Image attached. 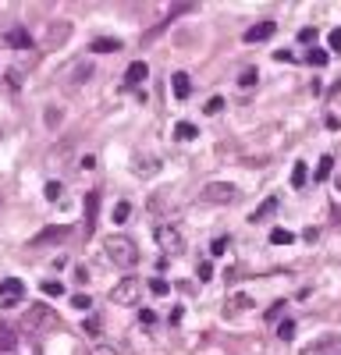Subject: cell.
I'll list each match as a JSON object with an SVG mask.
<instances>
[{"mask_svg": "<svg viewBox=\"0 0 341 355\" xmlns=\"http://www.w3.org/2000/svg\"><path fill=\"white\" fill-rule=\"evenodd\" d=\"M103 252H107V259H110L114 267H121V270H132L139 263V249L128 234H110V238L103 242Z\"/></svg>", "mask_w": 341, "mask_h": 355, "instance_id": "6da1fadb", "label": "cell"}, {"mask_svg": "<svg viewBox=\"0 0 341 355\" xmlns=\"http://www.w3.org/2000/svg\"><path fill=\"white\" fill-rule=\"evenodd\" d=\"M21 327H25L29 334H43V330H50V327H57V313H54L50 305H43V302H36V305H29V313H25V320H21Z\"/></svg>", "mask_w": 341, "mask_h": 355, "instance_id": "7a4b0ae2", "label": "cell"}, {"mask_svg": "<svg viewBox=\"0 0 341 355\" xmlns=\"http://www.w3.org/2000/svg\"><path fill=\"white\" fill-rule=\"evenodd\" d=\"M153 238H156V245H160L167 256H181V252H185V234H181L174 224H160V227L153 231Z\"/></svg>", "mask_w": 341, "mask_h": 355, "instance_id": "3957f363", "label": "cell"}, {"mask_svg": "<svg viewBox=\"0 0 341 355\" xmlns=\"http://www.w3.org/2000/svg\"><path fill=\"white\" fill-rule=\"evenodd\" d=\"M139 295H142V281H139V277H121V281L110 288V302H114V305H135Z\"/></svg>", "mask_w": 341, "mask_h": 355, "instance_id": "277c9868", "label": "cell"}, {"mask_svg": "<svg viewBox=\"0 0 341 355\" xmlns=\"http://www.w3.org/2000/svg\"><path fill=\"white\" fill-rule=\"evenodd\" d=\"M235 196H238V188L228 185V181H210V185L199 188V199L203 203H235Z\"/></svg>", "mask_w": 341, "mask_h": 355, "instance_id": "5b68a950", "label": "cell"}, {"mask_svg": "<svg viewBox=\"0 0 341 355\" xmlns=\"http://www.w3.org/2000/svg\"><path fill=\"white\" fill-rule=\"evenodd\" d=\"M21 295H25V288H21L18 277H4V281H0V309L21 305Z\"/></svg>", "mask_w": 341, "mask_h": 355, "instance_id": "8992f818", "label": "cell"}, {"mask_svg": "<svg viewBox=\"0 0 341 355\" xmlns=\"http://www.w3.org/2000/svg\"><path fill=\"white\" fill-rule=\"evenodd\" d=\"M341 352V334H320L313 345H306L302 355H338Z\"/></svg>", "mask_w": 341, "mask_h": 355, "instance_id": "52a82bcc", "label": "cell"}, {"mask_svg": "<svg viewBox=\"0 0 341 355\" xmlns=\"http://www.w3.org/2000/svg\"><path fill=\"white\" fill-rule=\"evenodd\" d=\"M274 32H277V25L274 21H260V25H253V29H245V43H263V39H270Z\"/></svg>", "mask_w": 341, "mask_h": 355, "instance_id": "ba28073f", "label": "cell"}, {"mask_svg": "<svg viewBox=\"0 0 341 355\" xmlns=\"http://www.w3.org/2000/svg\"><path fill=\"white\" fill-rule=\"evenodd\" d=\"M171 89H174L178 100H189V96H192V78H189L185 71H174V75H171Z\"/></svg>", "mask_w": 341, "mask_h": 355, "instance_id": "9c48e42d", "label": "cell"}, {"mask_svg": "<svg viewBox=\"0 0 341 355\" xmlns=\"http://www.w3.org/2000/svg\"><path fill=\"white\" fill-rule=\"evenodd\" d=\"M85 234L93 231V224H96V206H100V192H85Z\"/></svg>", "mask_w": 341, "mask_h": 355, "instance_id": "30bf717a", "label": "cell"}, {"mask_svg": "<svg viewBox=\"0 0 341 355\" xmlns=\"http://www.w3.org/2000/svg\"><path fill=\"white\" fill-rule=\"evenodd\" d=\"M146 75H149V64H146V61H132L128 71H125V82H128V85H139V82H146Z\"/></svg>", "mask_w": 341, "mask_h": 355, "instance_id": "8fae6325", "label": "cell"}, {"mask_svg": "<svg viewBox=\"0 0 341 355\" xmlns=\"http://www.w3.org/2000/svg\"><path fill=\"white\" fill-rule=\"evenodd\" d=\"M274 213H277V196H270L267 203H260L256 210L249 213V220H253V224H260V220H267V217H274Z\"/></svg>", "mask_w": 341, "mask_h": 355, "instance_id": "7c38bea8", "label": "cell"}, {"mask_svg": "<svg viewBox=\"0 0 341 355\" xmlns=\"http://www.w3.org/2000/svg\"><path fill=\"white\" fill-rule=\"evenodd\" d=\"M7 43H11V46H18V50H29V46H32V39H29V32H25V29H11V32H7Z\"/></svg>", "mask_w": 341, "mask_h": 355, "instance_id": "4fadbf2b", "label": "cell"}, {"mask_svg": "<svg viewBox=\"0 0 341 355\" xmlns=\"http://www.w3.org/2000/svg\"><path fill=\"white\" fill-rule=\"evenodd\" d=\"M174 135H178L181 142H192L196 135H199V128H196L192 121H178V125H174Z\"/></svg>", "mask_w": 341, "mask_h": 355, "instance_id": "5bb4252c", "label": "cell"}, {"mask_svg": "<svg viewBox=\"0 0 341 355\" xmlns=\"http://www.w3.org/2000/svg\"><path fill=\"white\" fill-rule=\"evenodd\" d=\"M306 181H309V167H306V163L299 160V163L291 167V188H302Z\"/></svg>", "mask_w": 341, "mask_h": 355, "instance_id": "9a60e30c", "label": "cell"}, {"mask_svg": "<svg viewBox=\"0 0 341 355\" xmlns=\"http://www.w3.org/2000/svg\"><path fill=\"white\" fill-rule=\"evenodd\" d=\"M253 305H256V302H253L249 295H231V298H228V309H231V313H245V309H253Z\"/></svg>", "mask_w": 341, "mask_h": 355, "instance_id": "2e32d148", "label": "cell"}, {"mask_svg": "<svg viewBox=\"0 0 341 355\" xmlns=\"http://www.w3.org/2000/svg\"><path fill=\"white\" fill-rule=\"evenodd\" d=\"M331 171H334V156H320V163H316V181H327L331 178Z\"/></svg>", "mask_w": 341, "mask_h": 355, "instance_id": "e0dca14e", "label": "cell"}, {"mask_svg": "<svg viewBox=\"0 0 341 355\" xmlns=\"http://www.w3.org/2000/svg\"><path fill=\"white\" fill-rule=\"evenodd\" d=\"M291 242H295V234L288 227H274L270 231V245H291Z\"/></svg>", "mask_w": 341, "mask_h": 355, "instance_id": "ac0fdd59", "label": "cell"}, {"mask_svg": "<svg viewBox=\"0 0 341 355\" xmlns=\"http://www.w3.org/2000/svg\"><path fill=\"white\" fill-rule=\"evenodd\" d=\"M93 50L96 54H114V50H121V39H93Z\"/></svg>", "mask_w": 341, "mask_h": 355, "instance_id": "d6986e66", "label": "cell"}, {"mask_svg": "<svg viewBox=\"0 0 341 355\" xmlns=\"http://www.w3.org/2000/svg\"><path fill=\"white\" fill-rule=\"evenodd\" d=\"M68 32H71V25H68V21H61V25H54V29H50V46H57V43H64V39H68Z\"/></svg>", "mask_w": 341, "mask_h": 355, "instance_id": "ffe728a7", "label": "cell"}, {"mask_svg": "<svg viewBox=\"0 0 341 355\" xmlns=\"http://www.w3.org/2000/svg\"><path fill=\"white\" fill-rule=\"evenodd\" d=\"M306 61H309V64H313V68H324V64H327V61H331V54H327V50H316V46H313V50H309V54H306Z\"/></svg>", "mask_w": 341, "mask_h": 355, "instance_id": "44dd1931", "label": "cell"}, {"mask_svg": "<svg viewBox=\"0 0 341 355\" xmlns=\"http://www.w3.org/2000/svg\"><path fill=\"white\" fill-rule=\"evenodd\" d=\"M277 338H281V341H291V338H295V320H281V323H277Z\"/></svg>", "mask_w": 341, "mask_h": 355, "instance_id": "7402d4cb", "label": "cell"}, {"mask_svg": "<svg viewBox=\"0 0 341 355\" xmlns=\"http://www.w3.org/2000/svg\"><path fill=\"white\" fill-rule=\"evenodd\" d=\"M61 192H64V188H61V181H47V185H43V196H47L50 203H57V199H61Z\"/></svg>", "mask_w": 341, "mask_h": 355, "instance_id": "603a6c76", "label": "cell"}, {"mask_svg": "<svg viewBox=\"0 0 341 355\" xmlns=\"http://www.w3.org/2000/svg\"><path fill=\"white\" fill-rule=\"evenodd\" d=\"M43 295L61 298V295H64V284H61V281H43Z\"/></svg>", "mask_w": 341, "mask_h": 355, "instance_id": "cb8c5ba5", "label": "cell"}, {"mask_svg": "<svg viewBox=\"0 0 341 355\" xmlns=\"http://www.w3.org/2000/svg\"><path fill=\"white\" fill-rule=\"evenodd\" d=\"M149 291H153V295H156V298H164V295H167V291H171V284L164 281V277H153V281H149Z\"/></svg>", "mask_w": 341, "mask_h": 355, "instance_id": "d4e9b609", "label": "cell"}, {"mask_svg": "<svg viewBox=\"0 0 341 355\" xmlns=\"http://www.w3.org/2000/svg\"><path fill=\"white\" fill-rule=\"evenodd\" d=\"M64 234H68V227H50V231H43V234H39L32 245H39V242H50V238H64Z\"/></svg>", "mask_w": 341, "mask_h": 355, "instance_id": "484cf974", "label": "cell"}, {"mask_svg": "<svg viewBox=\"0 0 341 355\" xmlns=\"http://www.w3.org/2000/svg\"><path fill=\"white\" fill-rule=\"evenodd\" d=\"M128 213H132L128 203H118V206H114V224H125V220H128Z\"/></svg>", "mask_w": 341, "mask_h": 355, "instance_id": "4316f807", "label": "cell"}, {"mask_svg": "<svg viewBox=\"0 0 341 355\" xmlns=\"http://www.w3.org/2000/svg\"><path fill=\"white\" fill-rule=\"evenodd\" d=\"M71 305H75V309H82V313H85V309H89V305H93V298H89V295H71Z\"/></svg>", "mask_w": 341, "mask_h": 355, "instance_id": "83f0119b", "label": "cell"}, {"mask_svg": "<svg viewBox=\"0 0 341 355\" xmlns=\"http://www.w3.org/2000/svg\"><path fill=\"white\" fill-rule=\"evenodd\" d=\"M0 348H14V334H11V327H0Z\"/></svg>", "mask_w": 341, "mask_h": 355, "instance_id": "f1b7e54d", "label": "cell"}, {"mask_svg": "<svg viewBox=\"0 0 341 355\" xmlns=\"http://www.w3.org/2000/svg\"><path fill=\"white\" fill-rule=\"evenodd\" d=\"M203 110H206V114H210V117H213V114H220V110H224V100H220V96H213V100L206 103Z\"/></svg>", "mask_w": 341, "mask_h": 355, "instance_id": "f546056e", "label": "cell"}, {"mask_svg": "<svg viewBox=\"0 0 341 355\" xmlns=\"http://www.w3.org/2000/svg\"><path fill=\"white\" fill-rule=\"evenodd\" d=\"M196 274H199V281H210V277H213V263H210V259H203Z\"/></svg>", "mask_w": 341, "mask_h": 355, "instance_id": "4dcf8cb0", "label": "cell"}, {"mask_svg": "<svg viewBox=\"0 0 341 355\" xmlns=\"http://www.w3.org/2000/svg\"><path fill=\"white\" fill-rule=\"evenodd\" d=\"M327 46H331V50H341V29H331V36H327Z\"/></svg>", "mask_w": 341, "mask_h": 355, "instance_id": "1f68e13d", "label": "cell"}, {"mask_svg": "<svg viewBox=\"0 0 341 355\" xmlns=\"http://www.w3.org/2000/svg\"><path fill=\"white\" fill-rule=\"evenodd\" d=\"M210 252H213V256H224V252H228V238H217V242L210 245Z\"/></svg>", "mask_w": 341, "mask_h": 355, "instance_id": "d6a6232c", "label": "cell"}, {"mask_svg": "<svg viewBox=\"0 0 341 355\" xmlns=\"http://www.w3.org/2000/svg\"><path fill=\"white\" fill-rule=\"evenodd\" d=\"M256 78H260V75H256V71L249 68V71H245V75H242V78H238V85H242V89H249V85H253Z\"/></svg>", "mask_w": 341, "mask_h": 355, "instance_id": "836d02e7", "label": "cell"}, {"mask_svg": "<svg viewBox=\"0 0 341 355\" xmlns=\"http://www.w3.org/2000/svg\"><path fill=\"white\" fill-rule=\"evenodd\" d=\"M309 39H316V29H299V43H309Z\"/></svg>", "mask_w": 341, "mask_h": 355, "instance_id": "e575fe53", "label": "cell"}, {"mask_svg": "<svg viewBox=\"0 0 341 355\" xmlns=\"http://www.w3.org/2000/svg\"><path fill=\"white\" fill-rule=\"evenodd\" d=\"M139 320L149 327V323H156V313H153V309H142V313H139Z\"/></svg>", "mask_w": 341, "mask_h": 355, "instance_id": "d590c367", "label": "cell"}, {"mask_svg": "<svg viewBox=\"0 0 341 355\" xmlns=\"http://www.w3.org/2000/svg\"><path fill=\"white\" fill-rule=\"evenodd\" d=\"M78 167H82V171H93V167H96V156H82Z\"/></svg>", "mask_w": 341, "mask_h": 355, "instance_id": "8d00e7d4", "label": "cell"}, {"mask_svg": "<svg viewBox=\"0 0 341 355\" xmlns=\"http://www.w3.org/2000/svg\"><path fill=\"white\" fill-rule=\"evenodd\" d=\"M57 121H61V110H47V125H50V128H54V125H57Z\"/></svg>", "mask_w": 341, "mask_h": 355, "instance_id": "74e56055", "label": "cell"}, {"mask_svg": "<svg viewBox=\"0 0 341 355\" xmlns=\"http://www.w3.org/2000/svg\"><path fill=\"white\" fill-rule=\"evenodd\" d=\"M89 355H118V352H114V348H107V345H96Z\"/></svg>", "mask_w": 341, "mask_h": 355, "instance_id": "f35d334b", "label": "cell"}]
</instances>
